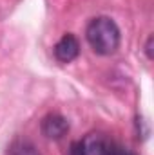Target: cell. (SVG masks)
Wrapping results in <instances>:
<instances>
[{
  "mask_svg": "<svg viewBox=\"0 0 154 155\" xmlns=\"http://www.w3.org/2000/svg\"><path fill=\"white\" fill-rule=\"evenodd\" d=\"M85 38L89 41L91 49L96 54L109 56L114 54L116 49L120 47V29L116 22L109 16H96L89 22Z\"/></svg>",
  "mask_w": 154,
  "mask_h": 155,
  "instance_id": "obj_1",
  "label": "cell"
},
{
  "mask_svg": "<svg viewBox=\"0 0 154 155\" xmlns=\"http://www.w3.org/2000/svg\"><path fill=\"white\" fill-rule=\"evenodd\" d=\"M151 47H152V36L149 38V41H147V45H145V51H147V56H149V60L152 58V49H151Z\"/></svg>",
  "mask_w": 154,
  "mask_h": 155,
  "instance_id": "obj_6",
  "label": "cell"
},
{
  "mask_svg": "<svg viewBox=\"0 0 154 155\" xmlns=\"http://www.w3.org/2000/svg\"><path fill=\"white\" fill-rule=\"evenodd\" d=\"M113 155H134L132 152H129L127 148H120V146H114L113 150Z\"/></svg>",
  "mask_w": 154,
  "mask_h": 155,
  "instance_id": "obj_5",
  "label": "cell"
},
{
  "mask_svg": "<svg viewBox=\"0 0 154 155\" xmlns=\"http://www.w3.org/2000/svg\"><path fill=\"white\" fill-rule=\"evenodd\" d=\"M78 54H80V43H78L76 36L73 35H64L54 45V56L62 63L73 61Z\"/></svg>",
  "mask_w": 154,
  "mask_h": 155,
  "instance_id": "obj_4",
  "label": "cell"
},
{
  "mask_svg": "<svg viewBox=\"0 0 154 155\" xmlns=\"http://www.w3.org/2000/svg\"><path fill=\"white\" fill-rule=\"evenodd\" d=\"M69 132V123L60 114H49L42 121V134L47 139H62Z\"/></svg>",
  "mask_w": 154,
  "mask_h": 155,
  "instance_id": "obj_3",
  "label": "cell"
},
{
  "mask_svg": "<svg viewBox=\"0 0 154 155\" xmlns=\"http://www.w3.org/2000/svg\"><path fill=\"white\" fill-rule=\"evenodd\" d=\"M116 144L109 141L105 134L100 132H91L87 134L78 144H75V153L76 155H113Z\"/></svg>",
  "mask_w": 154,
  "mask_h": 155,
  "instance_id": "obj_2",
  "label": "cell"
}]
</instances>
